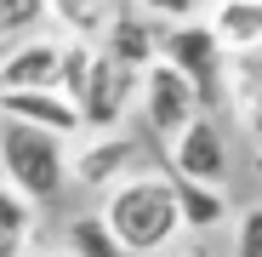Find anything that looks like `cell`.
I'll use <instances>...</instances> for the list:
<instances>
[{"label":"cell","mask_w":262,"mask_h":257,"mask_svg":"<svg viewBox=\"0 0 262 257\" xmlns=\"http://www.w3.org/2000/svg\"><path fill=\"white\" fill-rule=\"evenodd\" d=\"M103 229L114 234L120 257H165L177 240V200H171V177L165 171H131L125 183H114L103 194Z\"/></svg>","instance_id":"6da1fadb"},{"label":"cell","mask_w":262,"mask_h":257,"mask_svg":"<svg viewBox=\"0 0 262 257\" xmlns=\"http://www.w3.org/2000/svg\"><path fill=\"white\" fill-rule=\"evenodd\" d=\"M0 183H6L23 206H52L69 189V149L46 132L0 120Z\"/></svg>","instance_id":"7a4b0ae2"},{"label":"cell","mask_w":262,"mask_h":257,"mask_svg":"<svg viewBox=\"0 0 262 257\" xmlns=\"http://www.w3.org/2000/svg\"><path fill=\"white\" fill-rule=\"evenodd\" d=\"M160 63L177 69V74L188 80V92H194L200 114L223 109V69H228V57H223V46L211 40L205 17H188V23L160 29Z\"/></svg>","instance_id":"3957f363"},{"label":"cell","mask_w":262,"mask_h":257,"mask_svg":"<svg viewBox=\"0 0 262 257\" xmlns=\"http://www.w3.org/2000/svg\"><path fill=\"white\" fill-rule=\"evenodd\" d=\"M171 183H200V189H223L228 177V137L216 114H194L177 137H171Z\"/></svg>","instance_id":"277c9868"},{"label":"cell","mask_w":262,"mask_h":257,"mask_svg":"<svg viewBox=\"0 0 262 257\" xmlns=\"http://www.w3.org/2000/svg\"><path fill=\"white\" fill-rule=\"evenodd\" d=\"M131 97H137V74L114 69V63L97 52V57H92V74H85V92H80V103H74L80 132H97V137L120 132V120H125V103H131Z\"/></svg>","instance_id":"5b68a950"},{"label":"cell","mask_w":262,"mask_h":257,"mask_svg":"<svg viewBox=\"0 0 262 257\" xmlns=\"http://www.w3.org/2000/svg\"><path fill=\"white\" fill-rule=\"evenodd\" d=\"M137 103H143L148 132L165 137V143L200 114V103H194V92H188V80H183L177 69H165V63H148V69L137 74Z\"/></svg>","instance_id":"8992f818"},{"label":"cell","mask_w":262,"mask_h":257,"mask_svg":"<svg viewBox=\"0 0 262 257\" xmlns=\"http://www.w3.org/2000/svg\"><path fill=\"white\" fill-rule=\"evenodd\" d=\"M97 52H103L114 69H125V74H143L148 63H160V23H154V12H148V6H120V12H108V29H103V40H97Z\"/></svg>","instance_id":"52a82bcc"},{"label":"cell","mask_w":262,"mask_h":257,"mask_svg":"<svg viewBox=\"0 0 262 257\" xmlns=\"http://www.w3.org/2000/svg\"><path fill=\"white\" fill-rule=\"evenodd\" d=\"M63 40L57 34H23L0 57V92H57Z\"/></svg>","instance_id":"ba28073f"},{"label":"cell","mask_w":262,"mask_h":257,"mask_svg":"<svg viewBox=\"0 0 262 257\" xmlns=\"http://www.w3.org/2000/svg\"><path fill=\"white\" fill-rule=\"evenodd\" d=\"M131 166H137V143L120 137V132H108V137H92V143H80L69 154V177L80 189H103L108 194L114 183L131 177Z\"/></svg>","instance_id":"9c48e42d"},{"label":"cell","mask_w":262,"mask_h":257,"mask_svg":"<svg viewBox=\"0 0 262 257\" xmlns=\"http://www.w3.org/2000/svg\"><path fill=\"white\" fill-rule=\"evenodd\" d=\"M0 120L29 126V132H46V137H57V143L80 137V114H74V103H63L57 92H0Z\"/></svg>","instance_id":"30bf717a"},{"label":"cell","mask_w":262,"mask_h":257,"mask_svg":"<svg viewBox=\"0 0 262 257\" xmlns=\"http://www.w3.org/2000/svg\"><path fill=\"white\" fill-rule=\"evenodd\" d=\"M223 103H234L245 137H256V149H262V46L228 57V69H223Z\"/></svg>","instance_id":"8fae6325"},{"label":"cell","mask_w":262,"mask_h":257,"mask_svg":"<svg viewBox=\"0 0 262 257\" xmlns=\"http://www.w3.org/2000/svg\"><path fill=\"white\" fill-rule=\"evenodd\" d=\"M205 29H211L216 46H223V57L262 46V0H223V6H211Z\"/></svg>","instance_id":"7c38bea8"},{"label":"cell","mask_w":262,"mask_h":257,"mask_svg":"<svg viewBox=\"0 0 262 257\" xmlns=\"http://www.w3.org/2000/svg\"><path fill=\"white\" fill-rule=\"evenodd\" d=\"M177 200V229L183 234H211L228 223V189H200V183H171Z\"/></svg>","instance_id":"4fadbf2b"},{"label":"cell","mask_w":262,"mask_h":257,"mask_svg":"<svg viewBox=\"0 0 262 257\" xmlns=\"http://www.w3.org/2000/svg\"><path fill=\"white\" fill-rule=\"evenodd\" d=\"M114 6H97V0H46V23L57 29V40H80V46H97L108 29Z\"/></svg>","instance_id":"5bb4252c"},{"label":"cell","mask_w":262,"mask_h":257,"mask_svg":"<svg viewBox=\"0 0 262 257\" xmlns=\"http://www.w3.org/2000/svg\"><path fill=\"white\" fill-rule=\"evenodd\" d=\"M29 240H34V206H23L0 183V257H29Z\"/></svg>","instance_id":"9a60e30c"},{"label":"cell","mask_w":262,"mask_h":257,"mask_svg":"<svg viewBox=\"0 0 262 257\" xmlns=\"http://www.w3.org/2000/svg\"><path fill=\"white\" fill-rule=\"evenodd\" d=\"M63 251H69V257H120V246H114V234L103 229L97 211H85V218L69 223V246H63Z\"/></svg>","instance_id":"2e32d148"},{"label":"cell","mask_w":262,"mask_h":257,"mask_svg":"<svg viewBox=\"0 0 262 257\" xmlns=\"http://www.w3.org/2000/svg\"><path fill=\"white\" fill-rule=\"evenodd\" d=\"M40 23H46V0H0V46L34 34Z\"/></svg>","instance_id":"e0dca14e"},{"label":"cell","mask_w":262,"mask_h":257,"mask_svg":"<svg viewBox=\"0 0 262 257\" xmlns=\"http://www.w3.org/2000/svg\"><path fill=\"white\" fill-rule=\"evenodd\" d=\"M234 257H262V200L234 218Z\"/></svg>","instance_id":"ac0fdd59"},{"label":"cell","mask_w":262,"mask_h":257,"mask_svg":"<svg viewBox=\"0 0 262 257\" xmlns=\"http://www.w3.org/2000/svg\"><path fill=\"white\" fill-rule=\"evenodd\" d=\"M256 177H262V149H256Z\"/></svg>","instance_id":"d6986e66"},{"label":"cell","mask_w":262,"mask_h":257,"mask_svg":"<svg viewBox=\"0 0 262 257\" xmlns=\"http://www.w3.org/2000/svg\"><path fill=\"white\" fill-rule=\"evenodd\" d=\"M40 257H69V251H40Z\"/></svg>","instance_id":"ffe728a7"},{"label":"cell","mask_w":262,"mask_h":257,"mask_svg":"<svg viewBox=\"0 0 262 257\" xmlns=\"http://www.w3.org/2000/svg\"><path fill=\"white\" fill-rule=\"evenodd\" d=\"M0 57H6V46H0Z\"/></svg>","instance_id":"44dd1931"}]
</instances>
